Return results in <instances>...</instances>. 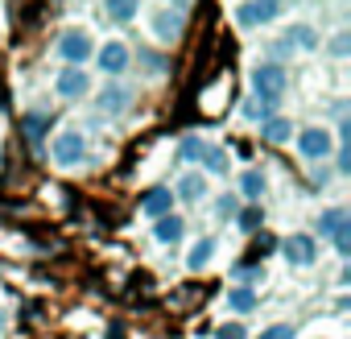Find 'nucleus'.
I'll return each mask as SVG.
<instances>
[{
	"mask_svg": "<svg viewBox=\"0 0 351 339\" xmlns=\"http://www.w3.org/2000/svg\"><path fill=\"white\" fill-rule=\"evenodd\" d=\"M252 87H256V100H269L277 104V95L285 91V67L281 62H265L252 71Z\"/></svg>",
	"mask_w": 351,
	"mask_h": 339,
	"instance_id": "obj_1",
	"label": "nucleus"
},
{
	"mask_svg": "<svg viewBox=\"0 0 351 339\" xmlns=\"http://www.w3.org/2000/svg\"><path fill=\"white\" fill-rule=\"evenodd\" d=\"M91 34L87 30H66L62 38H58V54H62V62H71V67H79V62H87L91 58Z\"/></svg>",
	"mask_w": 351,
	"mask_h": 339,
	"instance_id": "obj_2",
	"label": "nucleus"
},
{
	"mask_svg": "<svg viewBox=\"0 0 351 339\" xmlns=\"http://www.w3.org/2000/svg\"><path fill=\"white\" fill-rule=\"evenodd\" d=\"M277 17H281V5H240L236 9L240 30H261V25H273Z\"/></svg>",
	"mask_w": 351,
	"mask_h": 339,
	"instance_id": "obj_3",
	"label": "nucleus"
},
{
	"mask_svg": "<svg viewBox=\"0 0 351 339\" xmlns=\"http://www.w3.org/2000/svg\"><path fill=\"white\" fill-rule=\"evenodd\" d=\"M83 153H87V141H83V132H75V128H66V132L54 141V161H58V165H75V161H83Z\"/></svg>",
	"mask_w": 351,
	"mask_h": 339,
	"instance_id": "obj_4",
	"label": "nucleus"
},
{
	"mask_svg": "<svg viewBox=\"0 0 351 339\" xmlns=\"http://www.w3.org/2000/svg\"><path fill=\"white\" fill-rule=\"evenodd\" d=\"M281 253H285V261L289 265H314L318 261V244L310 240V236H285V244H281Z\"/></svg>",
	"mask_w": 351,
	"mask_h": 339,
	"instance_id": "obj_5",
	"label": "nucleus"
},
{
	"mask_svg": "<svg viewBox=\"0 0 351 339\" xmlns=\"http://www.w3.org/2000/svg\"><path fill=\"white\" fill-rule=\"evenodd\" d=\"M298 149H302L306 161H318V157L330 153V132L326 128H306V132H298Z\"/></svg>",
	"mask_w": 351,
	"mask_h": 339,
	"instance_id": "obj_6",
	"label": "nucleus"
},
{
	"mask_svg": "<svg viewBox=\"0 0 351 339\" xmlns=\"http://www.w3.org/2000/svg\"><path fill=\"white\" fill-rule=\"evenodd\" d=\"M322 232L335 240V248H339V257H347V211L343 207H330V211H322Z\"/></svg>",
	"mask_w": 351,
	"mask_h": 339,
	"instance_id": "obj_7",
	"label": "nucleus"
},
{
	"mask_svg": "<svg viewBox=\"0 0 351 339\" xmlns=\"http://www.w3.org/2000/svg\"><path fill=\"white\" fill-rule=\"evenodd\" d=\"M99 71L104 75H124L128 71V46L124 42H108V46H99Z\"/></svg>",
	"mask_w": 351,
	"mask_h": 339,
	"instance_id": "obj_8",
	"label": "nucleus"
},
{
	"mask_svg": "<svg viewBox=\"0 0 351 339\" xmlns=\"http://www.w3.org/2000/svg\"><path fill=\"white\" fill-rule=\"evenodd\" d=\"M87 87H91V79H87L79 67H66V71L58 75V95H62V100H83Z\"/></svg>",
	"mask_w": 351,
	"mask_h": 339,
	"instance_id": "obj_9",
	"label": "nucleus"
},
{
	"mask_svg": "<svg viewBox=\"0 0 351 339\" xmlns=\"http://www.w3.org/2000/svg\"><path fill=\"white\" fill-rule=\"evenodd\" d=\"M169 207H173V191H165V187H157L141 199V215H153V220L169 215Z\"/></svg>",
	"mask_w": 351,
	"mask_h": 339,
	"instance_id": "obj_10",
	"label": "nucleus"
},
{
	"mask_svg": "<svg viewBox=\"0 0 351 339\" xmlns=\"http://www.w3.org/2000/svg\"><path fill=\"white\" fill-rule=\"evenodd\" d=\"M182 17H186V9H178V13L161 9V13L153 17V30H157V38H161V42H173V38H178V30H182Z\"/></svg>",
	"mask_w": 351,
	"mask_h": 339,
	"instance_id": "obj_11",
	"label": "nucleus"
},
{
	"mask_svg": "<svg viewBox=\"0 0 351 339\" xmlns=\"http://www.w3.org/2000/svg\"><path fill=\"white\" fill-rule=\"evenodd\" d=\"M182 215H161L157 220V228H153V236L161 240V244H173V240H182Z\"/></svg>",
	"mask_w": 351,
	"mask_h": 339,
	"instance_id": "obj_12",
	"label": "nucleus"
},
{
	"mask_svg": "<svg viewBox=\"0 0 351 339\" xmlns=\"http://www.w3.org/2000/svg\"><path fill=\"white\" fill-rule=\"evenodd\" d=\"M240 195L248 203H256L265 195V174H261V170H244V174H240Z\"/></svg>",
	"mask_w": 351,
	"mask_h": 339,
	"instance_id": "obj_13",
	"label": "nucleus"
},
{
	"mask_svg": "<svg viewBox=\"0 0 351 339\" xmlns=\"http://www.w3.org/2000/svg\"><path fill=\"white\" fill-rule=\"evenodd\" d=\"M211 257H215V240L207 236V240H199V244L191 248V257H186V265H191L195 273H203V269L211 265Z\"/></svg>",
	"mask_w": 351,
	"mask_h": 339,
	"instance_id": "obj_14",
	"label": "nucleus"
},
{
	"mask_svg": "<svg viewBox=\"0 0 351 339\" xmlns=\"http://www.w3.org/2000/svg\"><path fill=\"white\" fill-rule=\"evenodd\" d=\"M289 128H293L289 120H281V116L273 120V116H269V120H265V128H261V137H265L269 145H285V141H289Z\"/></svg>",
	"mask_w": 351,
	"mask_h": 339,
	"instance_id": "obj_15",
	"label": "nucleus"
},
{
	"mask_svg": "<svg viewBox=\"0 0 351 339\" xmlns=\"http://www.w3.org/2000/svg\"><path fill=\"white\" fill-rule=\"evenodd\" d=\"M178 195H182L186 203H195V199H203V195H207V178H203V174H186V178L178 183Z\"/></svg>",
	"mask_w": 351,
	"mask_h": 339,
	"instance_id": "obj_16",
	"label": "nucleus"
},
{
	"mask_svg": "<svg viewBox=\"0 0 351 339\" xmlns=\"http://www.w3.org/2000/svg\"><path fill=\"white\" fill-rule=\"evenodd\" d=\"M99 108H104V112H124V108H128V91H124V87H104Z\"/></svg>",
	"mask_w": 351,
	"mask_h": 339,
	"instance_id": "obj_17",
	"label": "nucleus"
},
{
	"mask_svg": "<svg viewBox=\"0 0 351 339\" xmlns=\"http://www.w3.org/2000/svg\"><path fill=\"white\" fill-rule=\"evenodd\" d=\"M228 306H232L236 314H248V310H256V294H252L248 285H240V290L228 294Z\"/></svg>",
	"mask_w": 351,
	"mask_h": 339,
	"instance_id": "obj_18",
	"label": "nucleus"
},
{
	"mask_svg": "<svg viewBox=\"0 0 351 339\" xmlns=\"http://www.w3.org/2000/svg\"><path fill=\"white\" fill-rule=\"evenodd\" d=\"M203 153H207V141H199V137H186L178 145V161H203Z\"/></svg>",
	"mask_w": 351,
	"mask_h": 339,
	"instance_id": "obj_19",
	"label": "nucleus"
},
{
	"mask_svg": "<svg viewBox=\"0 0 351 339\" xmlns=\"http://www.w3.org/2000/svg\"><path fill=\"white\" fill-rule=\"evenodd\" d=\"M136 13H141L136 5H104V17H108V21H120V25H124V21H132Z\"/></svg>",
	"mask_w": 351,
	"mask_h": 339,
	"instance_id": "obj_20",
	"label": "nucleus"
},
{
	"mask_svg": "<svg viewBox=\"0 0 351 339\" xmlns=\"http://www.w3.org/2000/svg\"><path fill=\"white\" fill-rule=\"evenodd\" d=\"M203 165L211 170V174H228V153L223 149H207L203 153Z\"/></svg>",
	"mask_w": 351,
	"mask_h": 339,
	"instance_id": "obj_21",
	"label": "nucleus"
},
{
	"mask_svg": "<svg viewBox=\"0 0 351 339\" xmlns=\"http://www.w3.org/2000/svg\"><path fill=\"white\" fill-rule=\"evenodd\" d=\"M261 220H265V215H261V207H244V211L236 215V224H240L244 232H256V228H261Z\"/></svg>",
	"mask_w": 351,
	"mask_h": 339,
	"instance_id": "obj_22",
	"label": "nucleus"
},
{
	"mask_svg": "<svg viewBox=\"0 0 351 339\" xmlns=\"http://www.w3.org/2000/svg\"><path fill=\"white\" fill-rule=\"evenodd\" d=\"M215 339H248V327H244V323H223V327L215 331Z\"/></svg>",
	"mask_w": 351,
	"mask_h": 339,
	"instance_id": "obj_23",
	"label": "nucleus"
},
{
	"mask_svg": "<svg viewBox=\"0 0 351 339\" xmlns=\"http://www.w3.org/2000/svg\"><path fill=\"white\" fill-rule=\"evenodd\" d=\"M25 137H29V145H42L46 128H42V120H38V116H25Z\"/></svg>",
	"mask_w": 351,
	"mask_h": 339,
	"instance_id": "obj_24",
	"label": "nucleus"
},
{
	"mask_svg": "<svg viewBox=\"0 0 351 339\" xmlns=\"http://www.w3.org/2000/svg\"><path fill=\"white\" fill-rule=\"evenodd\" d=\"M269 108H273L269 100H248L244 104V116H269Z\"/></svg>",
	"mask_w": 351,
	"mask_h": 339,
	"instance_id": "obj_25",
	"label": "nucleus"
},
{
	"mask_svg": "<svg viewBox=\"0 0 351 339\" xmlns=\"http://www.w3.org/2000/svg\"><path fill=\"white\" fill-rule=\"evenodd\" d=\"M261 339H293V327H285V323H277V327H269Z\"/></svg>",
	"mask_w": 351,
	"mask_h": 339,
	"instance_id": "obj_26",
	"label": "nucleus"
},
{
	"mask_svg": "<svg viewBox=\"0 0 351 339\" xmlns=\"http://www.w3.org/2000/svg\"><path fill=\"white\" fill-rule=\"evenodd\" d=\"M232 273H236V281H240V277H244V281H256V277H261V269H256V265H236Z\"/></svg>",
	"mask_w": 351,
	"mask_h": 339,
	"instance_id": "obj_27",
	"label": "nucleus"
},
{
	"mask_svg": "<svg viewBox=\"0 0 351 339\" xmlns=\"http://www.w3.org/2000/svg\"><path fill=\"white\" fill-rule=\"evenodd\" d=\"M339 170H343V174H347V170H351V149H347V145L339 149Z\"/></svg>",
	"mask_w": 351,
	"mask_h": 339,
	"instance_id": "obj_28",
	"label": "nucleus"
}]
</instances>
